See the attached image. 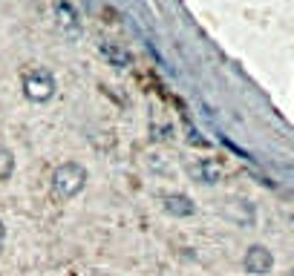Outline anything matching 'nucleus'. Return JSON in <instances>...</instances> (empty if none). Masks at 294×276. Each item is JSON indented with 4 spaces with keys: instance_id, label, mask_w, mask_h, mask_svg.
Returning <instances> with one entry per match:
<instances>
[{
    "instance_id": "obj_1",
    "label": "nucleus",
    "mask_w": 294,
    "mask_h": 276,
    "mask_svg": "<svg viewBox=\"0 0 294 276\" xmlns=\"http://www.w3.org/2000/svg\"><path fill=\"white\" fill-rule=\"evenodd\" d=\"M52 92H55L52 72H46V69L23 72V95L29 101H46V98H52Z\"/></svg>"
},
{
    "instance_id": "obj_2",
    "label": "nucleus",
    "mask_w": 294,
    "mask_h": 276,
    "mask_svg": "<svg viewBox=\"0 0 294 276\" xmlns=\"http://www.w3.org/2000/svg\"><path fill=\"white\" fill-rule=\"evenodd\" d=\"M55 190L61 193V196H75L81 187H84V181H87V176H84V170L78 167V164H61V167L55 170Z\"/></svg>"
},
{
    "instance_id": "obj_3",
    "label": "nucleus",
    "mask_w": 294,
    "mask_h": 276,
    "mask_svg": "<svg viewBox=\"0 0 294 276\" xmlns=\"http://www.w3.org/2000/svg\"><path fill=\"white\" fill-rule=\"evenodd\" d=\"M190 176L196 181H202V184H216L222 178V164L216 159H199L190 164Z\"/></svg>"
},
{
    "instance_id": "obj_4",
    "label": "nucleus",
    "mask_w": 294,
    "mask_h": 276,
    "mask_svg": "<svg viewBox=\"0 0 294 276\" xmlns=\"http://www.w3.org/2000/svg\"><path fill=\"white\" fill-rule=\"evenodd\" d=\"M271 265H274V256H271L263 245L248 248V253H245V270H248V273H268Z\"/></svg>"
},
{
    "instance_id": "obj_5",
    "label": "nucleus",
    "mask_w": 294,
    "mask_h": 276,
    "mask_svg": "<svg viewBox=\"0 0 294 276\" xmlns=\"http://www.w3.org/2000/svg\"><path fill=\"white\" fill-rule=\"evenodd\" d=\"M98 49L104 52V58H107L113 66H121V69H124V66H130V55H127V49H121L118 44H107V41H101V44H98Z\"/></svg>"
},
{
    "instance_id": "obj_6",
    "label": "nucleus",
    "mask_w": 294,
    "mask_h": 276,
    "mask_svg": "<svg viewBox=\"0 0 294 276\" xmlns=\"http://www.w3.org/2000/svg\"><path fill=\"white\" fill-rule=\"evenodd\" d=\"M55 15H58V20H61L63 29L78 32V15H75V9H72V3H67V0H55Z\"/></svg>"
},
{
    "instance_id": "obj_7",
    "label": "nucleus",
    "mask_w": 294,
    "mask_h": 276,
    "mask_svg": "<svg viewBox=\"0 0 294 276\" xmlns=\"http://www.w3.org/2000/svg\"><path fill=\"white\" fill-rule=\"evenodd\" d=\"M165 202H168L165 207H168L170 213H182V216L193 213V205H190V199H185V196H168Z\"/></svg>"
},
{
    "instance_id": "obj_8",
    "label": "nucleus",
    "mask_w": 294,
    "mask_h": 276,
    "mask_svg": "<svg viewBox=\"0 0 294 276\" xmlns=\"http://www.w3.org/2000/svg\"><path fill=\"white\" fill-rule=\"evenodd\" d=\"M12 173H15V155L6 147H0V181H6Z\"/></svg>"
},
{
    "instance_id": "obj_9",
    "label": "nucleus",
    "mask_w": 294,
    "mask_h": 276,
    "mask_svg": "<svg viewBox=\"0 0 294 276\" xmlns=\"http://www.w3.org/2000/svg\"><path fill=\"white\" fill-rule=\"evenodd\" d=\"M3 239H6V227H3V222H0V248H3Z\"/></svg>"
}]
</instances>
